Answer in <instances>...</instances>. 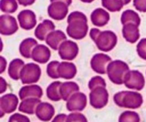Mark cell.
Returning <instances> with one entry per match:
<instances>
[{"label": "cell", "mask_w": 146, "mask_h": 122, "mask_svg": "<svg viewBox=\"0 0 146 122\" xmlns=\"http://www.w3.org/2000/svg\"><path fill=\"white\" fill-rule=\"evenodd\" d=\"M68 27L66 32L68 37L76 40L84 39L88 30V19L85 14L81 11H73L67 19Z\"/></svg>", "instance_id": "obj_1"}, {"label": "cell", "mask_w": 146, "mask_h": 122, "mask_svg": "<svg viewBox=\"0 0 146 122\" xmlns=\"http://www.w3.org/2000/svg\"><path fill=\"white\" fill-rule=\"evenodd\" d=\"M90 37L95 42L98 49L104 52L113 49L118 41V37L113 31L110 30L101 31L97 28L91 29Z\"/></svg>", "instance_id": "obj_2"}, {"label": "cell", "mask_w": 146, "mask_h": 122, "mask_svg": "<svg viewBox=\"0 0 146 122\" xmlns=\"http://www.w3.org/2000/svg\"><path fill=\"white\" fill-rule=\"evenodd\" d=\"M113 101L121 108L136 109L142 106L143 99V96L137 91H122L114 95Z\"/></svg>", "instance_id": "obj_3"}, {"label": "cell", "mask_w": 146, "mask_h": 122, "mask_svg": "<svg viewBox=\"0 0 146 122\" xmlns=\"http://www.w3.org/2000/svg\"><path fill=\"white\" fill-rule=\"evenodd\" d=\"M128 64L121 60L111 61L107 67V74L111 81L117 85L124 84V78L129 71Z\"/></svg>", "instance_id": "obj_4"}, {"label": "cell", "mask_w": 146, "mask_h": 122, "mask_svg": "<svg viewBox=\"0 0 146 122\" xmlns=\"http://www.w3.org/2000/svg\"><path fill=\"white\" fill-rule=\"evenodd\" d=\"M41 75L39 66L34 63H29L23 67L20 72V79L23 84H30L38 82Z\"/></svg>", "instance_id": "obj_5"}, {"label": "cell", "mask_w": 146, "mask_h": 122, "mask_svg": "<svg viewBox=\"0 0 146 122\" xmlns=\"http://www.w3.org/2000/svg\"><path fill=\"white\" fill-rule=\"evenodd\" d=\"M109 94L106 87H99L91 90L89 94L90 104L96 109L105 107L108 103Z\"/></svg>", "instance_id": "obj_6"}, {"label": "cell", "mask_w": 146, "mask_h": 122, "mask_svg": "<svg viewBox=\"0 0 146 122\" xmlns=\"http://www.w3.org/2000/svg\"><path fill=\"white\" fill-rule=\"evenodd\" d=\"M144 76L138 70H129L124 78V85L131 89L141 91L145 87Z\"/></svg>", "instance_id": "obj_7"}, {"label": "cell", "mask_w": 146, "mask_h": 122, "mask_svg": "<svg viewBox=\"0 0 146 122\" xmlns=\"http://www.w3.org/2000/svg\"><path fill=\"white\" fill-rule=\"evenodd\" d=\"M112 61L108 55L103 53L95 54L91 60V67L95 72L99 74H107V67Z\"/></svg>", "instance_id": "obj_8"}, {"label": "cell", "mask_w": 146, "mask_h": 122, "mask_svg": "<svg viewBox=\"0 0 146 122\" xmlns=\"http://www.w3.org/2000/svg\"><path fill=\"white\" fill-rule=\"evenodd\" d=\"M58 54L63 60H74L78 54V44L71 40H66L58 48Z\"/></svg>", "instance_id": "obj_9"}, {"label": "cell", "mask_w": 146, "mask_h": 122, "mask_svg": "<svg viewBox=\"0 0 146 122\" xmlns=\"http://www.w3.org/2000/svg\"><path fill=\"white\" fill-rule=\"evenodd\" d=\"M19 29L17 19L8 14H3L0 17V33L1 35L10 36L15 34Z\"/></svg>", "instance_id": "obj_10"}, {"label": "cell", "mask_w": 146, "mask_h": 122, "mask_svg": "<svg viewBox=\"0 0 146 122\" xmlns=\"http://www.w3.org/2000/svg\"><path fill=\"white\" fill-rule=\"evenodd\" d=\"M19 104V99L14 94H7L0 98L1 117L6 114L14 112Z\"/></svg>", "instance_id": "obj_11"}, {"label": "cell", "mask_w": 146, "mask_h": 122, "mask_svg": "<svg viewBox=\"0 0 146 122\" xmlns=\"http://www.w3.org/2000/svg\"><path fill=\"white\" fill-rule=\"evenodd\" d=\"M68 12V6L63 1L51 2L48 7V14L54 20L60 21L66 18Z\"/></svg>", "instance_id": "obj_12"}, {"label": "cell", "mask_w": 146, "mask_h": 122, "mask_svg": "<svg viewBox=\"0 0 146 122\" xmlns=\"http://www.w3.org/2000/svg\"><path fill=\"white\" fill-rule=\"evenodd\" d=\"M87 105V97L82 92L73 94L66 102V109L69 111H81Z\"/></svg>", "instance_id": "obj_13"}, {"label": "cell", "mask_w": 146, "mask_h": 122, "mask_svg": "<svg viewBox=\"0 0 146 122\" xmlns=\"http://www.w3.org/2000/svg\"><path fill=\"white\" fill-rule=\"evenodd\" d=\"M17 19L21 28L24 30H31L36 25V17L31 10L24 9L20 11Z\"/></svg>", "instance_id": "obj_14"}, {"label": "cell", "mask_w": 146, "mask_h": 122, "mask_svg": "<svg viewBox=\"0 0 146 122\" xmlns=\"http://www.w3.org/2000/svg\"><path fill=\"white\" fill-rule=\"evenodd\" d=\"M36 116L42 121H49L55 114V109L53 105L48 102H41L36 107Z\"/></svg>", "instance_id": "obj_15"}, {"label": "cell", "mask_w": 146, "mask_h": 122, "mask_svg": "<svg viewBox=\"0 0 146 122\" xmlns=\"http://www.w3.org/2000/svg\"><path fill=\"white\" fill-rule=\"evenodd\" d=\"M43 96V89L38 85L24 86L20 89L19 91V97L20 99L24 100L27 98L41 99Z\"/></svg>", "instance_id": "obj_16"}, {"label": "cell", "mask_w": 146, "mask_h": 122, "mask_svg": "<svg viewBox=\"0 0 146 122\" xmlns=\"http://www.w3.org/2000/svg\"><path fill=\"white\" fill-rule=\"evenodd\" d=\"M51 57V51L46 46L38 44L33 49L31 58L34 61L39 64H46Z\"/></svg>", "instance_id": "obj_17"}, {"label": "cell", "mask_w": 146, "mask_h": 122, "mask_svg": "<svg viewBox=\"0 0 146 122\" xmlns=\"http://www.w3.org/2000/svg\"><path fill=\"white\" fill-rule=\"evenodd\" d=\"M122 34L123 38L128 42L134 44L140 38V31L138 26L133 23H128L124 24L122 29Z\"/></svg>", "instance_id": "obj_18"}, {"label": "cell", "mask_w": 146, "mask_h": 122, "mask_svg": "<svg viewBox=\"0 0 146 122\" xmlns=\"http://www.w3.org/2000/svg\"><path fill=\"white\" fill-rule=\"evenodd\" d=\"M55 29V24L49 19H45L40 23L34 31V35L40 41H44L50 32Z\"/></svg>", "instance_id": "obj_19"}, {"label": "cell", "mask_w": 146, "mask_h": 122, "mask_svg": "<svg viewBox=\"0 0 146 122\" xmlns=\"http://www.w3.org/2000/svg\"><path fill=\"white\" fill-rule=\"evenodd\" d=\"M67 39L66 34L61 30H54L50 32L46 38V43L52 49L57 50L60 45Z\"/></svg>", "instance_id": "obj_20"}, {"label": "cell", "mask_w": 146, "mask_h": 122, "mask_svg": "<svg viewBox=\"0 0 146 122\" xmlns=\"http://www.w3.org/2000/svg\"><path fill=\"white\" fill-rule=\"evenodd\" d=\"M77 73L75 64L71 62L63 61L58 66V74L60 78L64 79H72Z\"/></svg>", "instance_id": "obj_21"}, {"label": "cell", "mask_w": 146, "mask_h": 122, "mask_svg": "<svg viewBox=\"0 0 146 122\" xmlns=\"http://www.w3.org/2000/svg\"><path fill=\"white\" fill-rule=\"evenodd\" d=\"M110 20V14L102 8H97L91 13V21L94 25L102 27L106 25Z\"/></svg>", "instance_id": "obj_22"}, {"label": "cell", "mask_w": 146, "mask_h": 122, "mask_svg": "<svg viewBox=\"0 0 146 122\" xmlns=\"http://www.w3.org/2000/svg\"><path fill=\"white\" fill-rule=\"evenodd\" d=\"M41 99L38 98H27L22 100L19 107V111L24 114L32 115L36 112V109L41 103Z\"/></svg>", "instance_id": "obj_23"}, {"label": "cell", "mask_w": 146, "mask_h": 122, "mask_svg": "<svg viewBox=\"0 0 146 122\" xmlns=\"http://www.w3.org/2000/svg\"><path fill=\"white\" fill-rule=\"evenodd\" d=\"M78 91H79V87L74 81H66L62 83L60 87V94H61V99L65 101H68V99L73 94L78 92Z\"/></svg>", "instance_id": "obj_24"}, {"label": "cell", "mask_w": 146, "mask_h": 122, "mask_svg": "<svg viewBox=\"0 0 146 122\" xmlns=\"http://www.w3.org/2000/svg\"><path fill=\"white\" fill-rule=\"evenodd\" d=\"M38 42L33 38H27L23 40L19 45V52L23 57L30 59L31 57L32 51L36 46Z\"/></svg>", "instance_id": "obj_25"}, {"label": "cell", "mask_w": 146, "mask_h": 122, "mask_svg": "<svg viewBox=\"0 0 146 122\" xmlns=\"http://www.w3.org/2000/svg\"><path fill=\"white\" fill-rule=\"evenodd\" d=\"M25 65L24 61L20 59H14L10 62L8 69V74L10 78L18 81L20 79V72Z\"/></svg>", "instance_id": "obj_26"}, {"label": "cell", "mask_w": 146, "mask_h": 122, "mask_svg": "<svg viewBox=\"0 0 146 122\" xmlns=\"http://www.w3.org/2000/svg\"><path fill=\"white\" fill-rule=\"evenodd\" d=\"M62 83L59 81H54L48 86L46 89V97L53 101H58L61 99L60 94V87Z\"/></svg>", "instance_id": "obj_27"}, {"label": "cell", "mask_w": 146, "mask_h": 122, "mask_svg": "<svg viewBox=\"0 0 146 122\" xmlns=\"http://www.w3.org/2000/svg\"><path fill=\"white\" fill-rule=\"evenodd\" d=\"M141 21L139 14L132 9H127L124 11L121 17V21L123 25L128 23H133L139 27Z\"/></svg>", "instance_id": "obj_28"}, {"label": "cell", "mask_w": 146, "mask_h": 122, "mask_svg": "<svg viewBox=\"0 0 146 122\" xmlns=\"http://www.w3.org/2000/svg\"><path fill=\"white\" fill-rule=\"evenodd\" d=\"M101 4L109 11L116 12L122 9L124 2L123 0H101Z\"/></svg>", "instance_id": "obj_29"}, {"label": "cell", "mask_w": 146, "mask_h": 122, "mask_svg": "<svg viewBox=\"0 0 146 122\" xmlns=\"http://www.w3.org/2000/svg\"><path fill=\"white\" fill-rule=\"evenodd\" d=\"M0 9L4 13H14L18 9V4L16 0H1Z\"/></svg>", "instance_id": "obj_30"}, {"label": "cell", "mask_w": 146, "mask_h": 122, "mask_svg": "<svg viewBox=\"0 0 146 122\" xmlns=\"http://www.w3.org/2000/svg\"><path fill=\"white\" fill-rule=\"evenodd\" d=\"M141 119L138 113L132 111H125L120 115L118 122H140Z\"/></svg>", "instance_id": "obj_31"}, {"label": "cell", "mask_w": 146, "mask_h": 122, "mask_svg": "<svg viewBox=\"0 0 146 122\" xmlns=\"http://www.w3.org/2000/svg\"><path fill=\"white\" fill-rule=\"evenodd\" d=\"M60 64L58 61H52L47 65L46 73L49 77L54 79L60 78L58 74V66Z\"/></svg>", "instance_id": "obj_32"}, {"label": "cell", "mask_w": 146, "mask_h": 122, "mask_svg": "<svg viewBox=\"0 0 146 122\" xmlns=\"http://www.w3.org/2000/svg\"><path fill=\"white\" fill-rule=\"evenodd\" d=\"M99 87H106V83L105 79L100 76H96V77L91 78V79L88 82V89L91 91V90Z\"/></svg>", "instance_id": "obj_33"}, {"label": "cell", "mask_w": 146, "mask_h": 122, "mask_svg": "<svg viewBox=\"0 0 146 122\" xmlns=\"http://www.w3.org/2000/svg\"><path fill=\"white\" fill-rule=\"evenodd\" d=\"M66 122H88V120L81 113L74 112L67 116Z\"/></svg>", "instance_id": "obj_34"}, {"label": "cell", "mask_w": 146, "mask_h": 122, "mask_svg": "<svg viewBox=\"0 0 146 122\" xmlns=\"http://www.w3.org/2000/svg\"><path fill=\"white\" fill-rule=\"evenodd\" d=\"M137 53L143 59L146 60V38L142 39L137 45Z\"/></svg>", "instance_id": "obj_35"}, {"label": "cell", "mask_w": 146, "mask_h": 122, "mask_svg": "<svg viewBox=\"0 0 146 122\" xmlns=\"http://www.w3.org/2000/svg\"><path fill=\"white\" fill-rule=\"evenodd\" d=\"M8 122H31L29 117L23 114L16 113L12 114L9 119Z\"/></svg>", "instance_id": "obj_36"}, {"label": "cell", "mask_w": 146, "mask_h": 122, "mask_svg": "<svg viewBox=\"0 0 146 122\" xmlns=\"http://www.w3.org/2000/svg\"><path fill=\"white\" fill-rule=\"evenodd\" d=\"M133 6L138 11L146 12V0H133Z\"/></svg>", "instance_id": "obj_37"}, {"label": "cell", "mask_w": 146, "mask_h": 122, "mask_svg": "<svg viewBox=\"0 0 146 122\" xmlns=\"http://www.w3.org/2000/svg\"><path fill=\"white\" fill-rule=\"evenodd\" d=\"M67 115L65 114H59L54 117L51 122H66Z\"/></svg>", "instance_id": "obj_38"}, {"label": "cell", "mask_w": 146, "mask_h": 122, "mask_svg": "<svg viewBox=\"0 0 146 122\" xmlns=\"http://www.w3.org/2000/svg\"><path fill=\"white\" fill-rule=\"evenodd\" d=\"M36 0H17L19 4L20 5H22L24 7H27V6L32 5L34 2H35Z\"/></svg>", "instance_id": "obj_39"}, {"label": "cell", "mask_w": 146, "mask_h": 122, "mask_svg": "<svg viewBox=\"0 0 146 122\" xmlns=\"http://www.w3.org/2000/svg\"><path fill=\"white\" fill-rule=\"evenodd\" d=\"M0 63H1V67H0L1 71H0V73L2 74L4 71V70H5L6 67H7V61H6L5 59L3 57H0Z\"/></svg>", "instance_id": "obj_40"}, {"label": "cell", "mask_w": 146, "mask_h": 122, "mask_svg": "<svg viewBox=\"0 0 146 122\" xmlns=\"http://www.w3.org/2000/svg\"><path fill=\"white\" fill-rule=\"evenodd\" d=\"M7 84L5 80L4 79L3 77H1V91H0V94H3L5 91L7 90Z\"/></svg>", "instance_id": "obj_41"}, {"label": "cell", "mask_w": 146, "mask_h": 122, "mask_svg": "<svg viewBox=\"0 0 146 122\" xmlns=\"http://www.w3.org/2000/svg\"><path fill=\"white\" fill-rule=\"evenodd\" d=\"M51 2H54V1H63V2L66 3L68 6H70L72 3V0H50Z\"/></svg>", "instance_id": "obj_42"}, {"label": "cell", "mask_w": 146, "mask_h": 122, "mask_svg": "<svg viewBox=\"0 0 146 122\" xmlns=\"http://www.w3.org/2000/svg\"><path fill=\"white\" fill-rule=\"evenodd\" d=\"M80 1H81L82 2H84V3H91L93 2L94 0H80Z\"/></svg>", "instance_id": "obj_43"}, {"label": "cell", "mask_w": 146, "mask_h": 122, "mask_svg": "<svg viewBox=\"0 0 146 122\" xmlns=\"http://www.w3.org/2000/svg\"><path fill=\"white\" fill-rule=\"evenodd\" d=\"M131 1V0H123V2H124V5H127V4H129L130 2Z\"/></svg>", "instance_id": "obj_44"}]
</instances>
